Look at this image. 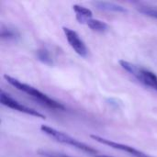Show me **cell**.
<instances>
[{
	"label": "cell",
	"instance_id": "6da1fadb",
	"mask_svg": "<svg viewBox=\"0 0 157 157\" xmlns=\"http://www.w3.org/2000/svg\"><path fill=\"white\" fill-rule=\"evenodd\" d=\"M4 78L10 86H12L15 88H17V90L27 94L28 96H29L30 98H32L33 99H35L39 103H40V104H42V105H44L50 109H58V110H65L64 105L54 100L53 98H50L48 95L42 93L41 91L38 90L37 88H35L29 85L24 84L21 81L16 79L15 77H12L10 75H5Z\"/></svg>",
	"mask_w": 157,
	"mask_h": 157
},
{
	"label": "cell",
	"instance_id": "7a4b0ae2",
	"mask_svg": "<svg viewBox=\"0 0 157 157\" xmlns=\"http://www.w3.org/2000/svg\"><path fill=\"white\" fill-rule=\"evenodd\" d=\"M119 63L142 85L157 92V75L154 72L125 60H120Z\"/></svg>",
	"mask_w": 157,
	"mask_h": 157
},
{
	"label": "cell",
	"instance_id": "3957f363",
	"mask_svg": "<svg viewBox=\"0 0 157 157\" xmlns=\"http://www.w3.org/2000/svg\"><path fill=\"white\" fill-rule=\"evenodd\" d=\"M40 131L42 132H44L46 135H48L49 137L54 139L55 141L61 143V144H67V145H70L72 147H75L80 151H83L88 155H97L98 154V151L96 149H94L93 147L73 138L72 136L63 132H60L54 128H52L50 126H47V125H41L40 126Z\"/></svg>",
	"mask_w": 157,
	"mask_h": 157
},
{
	"label": "cell",
	"instance_id": "277c9868",
	"mask_svg": "<svg viewBox=\"0 0 157 157\" xmlns=\"http://www.w3.org/2000/svg\"><path fill=\"white\" fill-rule=\"evenodd\" d=\"M0 102H1L2 105L7 107L9 109H12L14 110L19 111V112H22V113H25L27 115H30V116H33V117H36V118H40V119H42V120L46 119V116L43 115L42 113L37 111L34 109H31L29 107H27V106L21 104L17 100L11 98L8 94L5 93L3 90L1 91V95H0Z\"/></svg>",
	"mask_w": 157,
	"mask_h": 157
},
{
	"label": "cell",
	"instance_id": "5b68a950",
	"mask_svg": "<svg viewBox=\"0 0 157 157\" xmlns=\"http://www.w3.org/2000/svg\"><path fill=\"white\" fill-rule=\"evenodd\" d=\"M90 137L95 140L96 142L101 144H104V145H107L109 147H111L113 149H116V150H120V151H122V152H126L130 155H132V156L134 157H151L150 155H146L145 153L132 147V146H130V145H127V144H120V143H116V142H113V141H110L109 139H106V138H103L101 136H98V135H95V134H92L90 135Z\"/></svg>",
	"mask_w": 157,
	"mask_h": 157
},
{
	"label": "cell",
	"instance_id": "8992f818",
	"mask_svg": "<svg viewBox=\"0 0 157 157\" xmlns=\"http://www.w3.org/2000/svg\"><path fill=\"white\" fill-rule=\"evenodd\" d=\"M63 33L66 37V40L72 49L81 57H86L88 54V50L86 48V43L80 38L78 33L69 28L63 27Z\"/></svg>",
	"mask_w": 157,
	"mask_h": 157
},
{
	"label": "cell",
	"instance_id": "52a82bcc",
	"mask_svg": "<svg viewBox=\"0 0 157 157\" xmlns=\"http://www.w3.org/2000/svg\"><path fill=\"white\" fill-rule=\"evenodd\" d=\"M98 9L104 10V11H109V12H116V13H126L127 9L119 5L112 2H106V1H96L92 3Z\"/></svg>",
	"mask_w": 157,
	"mask_h": 157
},
{
	"label": "cell",
	"instance_id": "ba28073f",
	"mask_svg": "<svg viewBox=\"0 0 157 157\" xmlns=\"http://www.w3.org/2000/svg\"><path fill=\"white\" fill-rule=\"evenodd\" d=\"M73 9L75 13L76 20L81 24H86V22L92 18L93 13L89 8H86L80 5H74Z\"/></svg>",
	"mask_w": 157,
	"mask_h": 157
},
{
	"label": "cell",
	"instance_id": "9c48e42d",
	"mask_svg": "<svg viewBox=\"0 0 157 157\" xmlns=\"http://www.w3.org/2000/svg\"><path fill=\"white\" fill-rule=\"evenodd\" d=\"M86 25L88 26V28H90L92 30L94 31H98V32H104L109 29L108 24L100 19H95V18H91L86 22Z\"/></svg>",
	"mask_w": 157,
	"mask_h": 157
},
{
	"label": "cell",
	"instance_id": "30bf717a",
	"mask_svg": "<svg viewBox=\"0 0 157 157\" xmlns=\"http://www.w3.org/2000/svg\"><path fill=\"white\" fill-rule=\"evenodd\" d=\"M37 58L39 61H40L42 63L46 64V65H52L53 64V59L50 53V52L46 49V48H41L40 50L37 51Z\"/></svg>",
	"mask_w": 157,
	"mask_h": 157
},
{
	"label": "cell",
	"instance_id": "8fae6325",
	"mask_svg": "<svg viewBox=\"0 0 157 157\" xmlns=\"http://www.w3.org/2000/svg\"><path fill=\"white\" fill-rule=\"evenodd\" d=\"M18 32L11 28H2L1 29V38L3 40H15L16 38H17Z\"/></svg>",
	"mask_w": 157,
	"mask_h": 157
},
{
	"label": "cell",
	"instance_id": "7c38bea8",
	"mask_svg": "<svg viewBox=\"0 0 157 157\" xmlns=\"http://www.w3.org/2000/svg\"><path fill=\"white\" fill-rule=\"evenodd\" d=\"M138 11L145 16L157 19V8L148 6H141L138 7Z\"/></svg>",
	"mask_w": 157,
	"mask_h": 157
},
{
	"label": "cell",
	"instance_id": "4fadbf2b",
	"mask_svg": "<svg viewBox=\"0 0 157 157\" xmlns=\"http://www.w3.org/2000/svg\"><path fill=\"white\" fill-rule=\"evenodd\" d=\"M95 157H112V156H109V155H95Z\"/></svg>",
	"mask_w": 157,
	"mask_h": 157
},
{
	"label": "cell",
	"instance_id": "5bb4252c",
	"mask_svg": "<svg viewBox=\"0 0 157 157\" xmlns=\"http://www.w3.org/2000/svg\"><path fill=\"white\" fill-rule=\"evenodd\" d=\"M61 156L62 157H70V156H68V155H61Z\"/></svg>",
	"mask_w": 157,
	"mask_h": 157
}]
</instances>
